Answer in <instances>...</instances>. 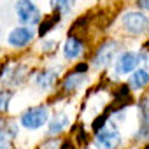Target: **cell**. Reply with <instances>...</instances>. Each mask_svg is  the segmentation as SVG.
Returning <instances> with one entry per match:
<instances>
[{"label":"cell","instance_id":"cell-1","mask_svg":"<svg viewBox=\"0 0 149 149\" xmlns=\"http://www.w3.org/2000/svg\"><path fill=\"white\" fill-rule=\"evenodd\" d=\"M16 18L23 26H35L42 19L40 9L33 4V0H18L16 2Z\"/></svg>","mask_w":149,"mask_h":149},{"label":"cell","instance_id":"cell-2","mask_svg":"<svg viewBox=\"0 0 149 149\" xmlns=\"http://www.w3.org/2000/svg\"><path fill=\"white\" fill-rule=\"evenodd\" d=\"M49 119V111L46 105H37V107H30L21 114V126L26 130H37L40 126H44Z\"/></svg>","mask_w":149,"mask_h":149},{"label":"cell","instance_id":"cell-3","mask_svg":"<svg viewBox=\"0 0 149 149\" xmlns=\"http://www.w3.org/2000/svg\"><path fill=\"white\" fill-rule=\"evenodd\" d=\"M121 25L128 33L142 35L149 32V18L140 11H130L121 18Z\"/></svg>","mask_w":149,"mask_h":149},{"label":"cell","instance_id":"cell-4","mask_svg":"<svg viewBox=\"0 0 149 149\" xmlns=\"http://www.w3.org/2000/svg\"><path fill=\"white\" fill-rule=\"evenodd\" d=\"M95 144L100 149H116L121 144V133L116 126H104L97 132Z\"/></svg>","mask_w":149,"mask_h":149},{"label":"cell","instance_id":"cell-5","mask_svg":"<svg viewBox=\"0 0 149 149\" xmlns=\"http://www.w3.org/2000/svg\"><path fill=\"white\" fill-rule=\"evenodd\" d=\"M119 49V44L116 40H107L105 44H102L98 47V51L93 56V65L98 68H105L107 65H111V61L116 58V53Z\"/></svg>","mask_w":149,"mask_h":149},{"label":"cell","instance_id":"cell-6","mask_svg":"<svg viewBox=\"0 0 149 149\" xmlns=\"http://www.w3.org/2000/svg\"><path fill=\"white\" fill-rule=\"evenodd\" d=\"M139 65V53L133 51H125L116 58V74L119 76H126V74H132L133 70H137Z\"/></svg>","mask_w":149,"mask_h":149},{"label":"cell","instance_id":"cell-7","mask_svg":"<svg viewBox=\"0 0 149 149\" xmlns=\"http://www.w3.org/2000/svg\"><path fill=\"white\" fill-rule=\"evenodd\" d=\"M32 40H33V28L30 26H16L7 35V42L13 47H25Z\"/></svg>","mask_w":149,"mask_h":149},{"label":"cell","instance_id":"cell-8","mask_svg":"<svg viewBox=\"0 0 149 149\" xmlns=\"http://www.w3.org/2000/svg\"><path fill=\"white\" fill-rule=\"evenodd\" d=\"M86 70H88L86 65H79L77 70L68 74L65 77V81H63V90L70 93V91H76L77 88H81L84 84V81H86Z\"/></svg>","mask_w":149,"mask_h":149},{"label":"cell","instance_id":"cell-9","mask_svg":"<svg viewBox=\"0 0 149 149\" xmlns=\"http://www.w3.org/2000/svg\"><path fill=\"white\" fill-rule=\"evenodd\" d=\"M139 111H140V128L137 132V139H149V98L140 100Z\"/></svg>","mask_w":149,"mask_h":149},{"label":"cell","instance_id":"cell-10","mask_svg":"<svg viewBox=\"0 0 149 149\" xmlns=\"http://www.w3.org/2000/svg\"><path fill=\"white\" fill-rule=\"evenodd\" d=\"M84 51V44L77 37H68L63 44V56L67 60H77Z\"/></svg>","mask_w":149,"mask_h":149},{"label":"cell","instance_id":"cell-11","mask_svg":"<svg viewBox=\"0 0 149 149\" xmlns=\"http://www.w3.org/2000/svg\"><path fill=\"white\" fill-rule=\"evenodd\" d=\"M56 79H58V68H56V70H54V68H44V70L37 72L33 83H35L40 90H49V88L54 84Z\"/></svg>","mask_w":149,"mask_h":149},{"label":"cell","instance_id":"cell-12","mask_svg":"<svg viewBox=\"0 0 149 149\" xmlns=\"http://www.w3.org/2000/svg\"><path fill=\"white\" fill-rule=\"evenodd\" d=\"M128 84H130V88H133V90H142V88H146V86L149 84V72H147L146 68H137V70H133L132 76H130V79H128Z\"/></svg>","mask_w":149,"mask_h":149},{"label":"cell","instance_id":"cell-13","mask_svg":"<svg viewBox=\"0 0 149 149\" xmlns=\"http://www.w3.org/2000/svg\"><path fill=\"white\" fill-rule=\"evenodd\" d=\"M68 123H70V119H68V116H67L65 112L54 114L53 119H51V123H49V128H47L49 135H58V133H61V132L68 126Z\"/></svg>","mask_w":149,"mask_h":149},{"label":"cell","instance_id":"cell-14","mask_svg":"<svg viewBox=\"0 0 149 149\" xmlns=\"http://www.w3.org/2000/svg\"><path fill=\"white\" fill-rule=\"evenodd\" d=\"M72 4H74V0H51V7L58 14H67L72 9Z\"/></svg>","mask_w":149,"mask_h":149},{"label":"cell","instance_id":"cell-15","mask_svg":"<svg viewBox=\"0 0 149 149\" xmlns=\"http://www.w3.org/2000/svg\"><path fill=\"white\" fill-rule=\"evenodd\" d=\"M11 98H13V95L9 91H0V111H7L9 109Z\"/></svg>","mask_w":149,"mask_h":149},{"label":"cell","instance_id":"cell-16","mask_svg":"<svg viewBox=\"0 0 149 149\" xmlns=\"http://www.w3.org/2000/svg\"><path fill=\"white\" fill-rule=\"evenodd\" d=\"M60 147V142H58V139H51V140H46L39 149H58Z\"/></svg>","mask_w":149,"mask_h":149},{"label":"cell","instance_id":"cell-17","mask_svg":"<svg viewBox=\"0 0 149 149\" xmlns=\"http://www.w3.org/2000/svg\"><path fill=\"white\" fill-rule=\"evenodd\" d=\"M139 7L144 11H149V0H139Z\"/></svg>","mask_w":149,"mask_h":149},{"label":"cell","instance_id":"cell-18","mask_svg":"<svg viewBox=\"0 0 149 149\" xmlns=\"http://www.w3.org/2000/svg\"><path fill=\"white\" fill-rule=\"evenodd\" d=\"M0 149H9V147H7L6 144H0Z\"/></svg>","mask_w":149,"mask_h":149},{"label":"cell","instance_id":"cell-19","mask_svg":"<svg viewBox=\"0 0 149 149\" xmlns=\"http://www.w3.org/2000/svg\"><path fill=\"white\" fill-rule=\"evenodd\" d=\"M146 53H147V51H146ZM147 56H149V53H147Z\"/></svg>","mask_w":149,"mask_h":149}]
</instances>
